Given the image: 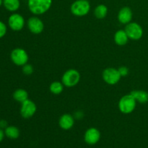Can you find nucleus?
I'll use <instances>...</instances> for the list:
<instances>
[{"label":"nucleus","instance_id":"obj_13","mask_svg":"<svg viewBox=\"0 0 148 148\" xmlns=\"http://www.w3.org/2000/svg\"><path fill=\"white\" fill-rule=\"evenodd\" d=\"M59 124L61 128L63 129V130H70L75 124V119L70 114H65L60 117Z\"/></svg>","mask_w":148,"mask_h":148},{"label":"nucleus","instance_id":"obj_7","mask_svg":"<svg viewBox=\"0 0 148 148\" xmlns=\"http://www.w3.org/2000/svg\"><path fill=\"white\" fill-rule=\"evenodd\" d=\"M121 77L119 70L115 68H107L103 72V79L108 85H115L120 80Z\"/></svg>","mask_w":148,"mask_h":148},{"label":"nucleus","instance_id":"obj_26","mask_svg":"<svg viewBox=\"0 0 148 148\" xmlns=\"http://www.w3.org/2000/svg\"><path fill=\"white\" fill-rule=\"evenodd\" d=\"M4 135H5V134H4V131H3V130H1V129H0V143L3 140V139H4Z\"/></svg>","mask_w":148,"mask_h":148},{"label":"nucleus","instance_id":"obj_16","mask_svg":"<svg viewBox=\"0 0 148 148\" xmlns=\"http://www.w3.org/2000/svg\"><path fill=\"white\" fill-rule=\"evenodd\" d=\"M3 5L10 12H15L20 8V0H3Z\"/></svg>","mask_w":148,"mask_h":148},{"label":"nucleus","instance_id":"obj_3","mask_svg":"<svg viewBox=\"0 0 148 148\" xmlns=\"http://www.w3.org/2000/svg\"><path fill=\"white\" fill-rule=\"evenodd\" d=\"M136 100L131 95H126L123 96L119 102V108L123 114H128L132 112L136 107Z\"/></svg>","mask_w":148,"mask_h":148},{"label":"nucleus","instance_id":"obj_25","mask_svg":"<svg viewBox=\"0 0 148 148\" xmlns=\"http://www.w3.org/2000/svg\"><path fill=\"white\" fill-rule=\"evenodd\" d=\"M83 115H84L83 113H82V111H77V112L75 113V118L78 119H82V116H83Z\"/></svg>","mask_w":148,"mask_h":148},{"label":"nucleus","instance_id":"obj_23","mask_svg":"<svg viewBox=\"0 0 148 148\" xmlns=\"http://www.w3.org/2000/svg\"><path fill=\"white\" fill-rule=\"evenodd\" d=\"M118 70L121 77H125L129 74V69L127 66H121L119 68Z\"/></svg>","mask_w":148,"mask_h":148},{"label":"nucleus","instance_id":"obj_27","mask_svg":"<svg viewBox=\"0 0 148 148\" xmlns=\"http://www.w3.org/2000/svg\"><path fill=\"white\" fill-rule=\"evenodd\" d=\"M3 4V0H0V7Z\"/></svg>","mask_w":148,"mask_h":148},{"label":"nucleus","instance_id":"obj_19","mask_svg":"<svg viewBox=\"0 0 148 148\" xmlns=\"http://www.w3.org/2000/svg\"><path fill=\"white\" fill-rule=\"evenodd\" d=\"M95 16L98 19H103L108 14V7L104 4H100L95 7L94 10Z\"/></svg>","mask_w":148,"mask_h":148},{"label":"nucleus","instance_id":"obj_9","mask_svg":"<svg viewBox=\"0 0 148 148\" xmlns=\"http://www.w3.org/2000/svg\"><path fill=\"white\" fill-rule=\"evenodd\" d=\"M8 25L12 30L14 31H19L24 27L25 20L21 14L18 13H14L9 17Z\"/></svg>","mask_w":148,"mask_h":148},{"label":"nucleus","instance_id":"obj_5","mask_svg":"<svg viewBox=\"0 0 148 148\" xmlns=\"http://www.w3.org/2000/svg\"><path fill=\"white\" fill-rule=\"evenodd\" d=\"M11 60L17 66H23L28 62V54L23 49L17 48L12 51L10 54Z\"/></svg>","mask_w":148,"mask_h":148},{"label":"nucleus","instance_id":"obj_4","mask_svg":"<svg viewBox=\"0 0 148 148\" xmlns=\"http://www.w3.org/2000/svg\"><path fill=\"white\" fill-rule=\"evenodd\" d=\"M80 79V75L76 69H70L64 72L62 76V83L68 88H72L77 85Z\"/></svg>","mask_w":148,"mask_h":148},{"label":"nucleus","instance_id":"obj_18","mask_svg":"<svg viewBox=\"0 0 148 148\" xmlns=\"http://www.w3.org/2000/svg\"><path fill=\"white\" fill-rule=\"evenodd\" d=\"M13 98L16 101L22 103L28 99V93L24 89H17L13 93Z\"/></svg>","mask_w":148,"mask_h":148},{"label":"nucleus","instance_id":"obj_6","mask_svg":"<svg viewBox=\"0 0 148 148\" xmlns=\"http://www.w3.org/2000/svg\"><path fill=\"white\" fill-rule=\"evenodd\" d=\"M129 38L137 40L141 38L143 36V27L137 23H130L127 25L124 30Z\"/></svg>","mask_w":148,"mask_h":148},{"label":"nucleus","instance_id":"obj_24","mask_svg":"<svg viewBox=\"0 0 148 148\" xmlns=\"http://www.w3.org/2000/svg\"><path fill=\"white\" fill-rule=\"evenodd\" d=\"M7 127H8V124H7V121L6 120H0V129H1V130L4 129L5 130Z\"/></svg>","mask_w":148,"mask_h":148},{"label":"nucleus","instance_id":"obj_21","mask_svg":"<svg viewBox=\"0 0 148 148\" xmlns=\"http://www.w3.org/2000/svg\"><path fill=\"white\" fill-rule=\"evenodd\" d=\"M33 67L32 65L29 64H26L23 65V72L25 75H30L33 74Z\"/></svg>","mask_w":148,"mask_h":148},{"label":"nucleus","instance_id":"obj_15","mask_svg":"<svg viewBox=\"0 0 148 148\" xmlns=\"http://www.w3.org/2000/svg\"><path fill=\"white\" fill-rule=\"evenodd\" d=\"M134 97L136 101H138L140 103H146L148 102V92L145 90H132L130 92Z\"/></svg>","mask_w":148,"mask_h":148},{"label":"nucleus","instance_id":"obj_8","mask_svg":"<svg viewBox=\"0 0 148 148\" xmlns=\"http://www.w3.org/2000/svg\"><path fill=\"white\" fill-rule=\"evenodd\" d=\"M36 105L33 101L27 99L22 103L20 114L25 119H29L33 116L36 111Z\"/></svg>","mask_w":148,"mask_h":148},{"label":"nucleus","instance_id":"obj_22","mask_svg":"<svg viewBox=\"0 0 148 148\" xmlns=\"http://www.w3.org/2000/svg\"><path fill=\"white\" fill-rule=\"evenodd\" d=\"M6 33H7V26L2 21L0 20V38L4 37Z\"/></svg>","mask_w":148,"mask_h":148},{"label":"nucleus","instance_id":"obj_17","mask_svg":"<svg viewBox=\"0 0 148 148\" xmlns=\"http://www.w3.org/2000/svg\"><path fill=\"white\" fill-rule=\"evenodd\" d=\"M4 134L8 138L15 140V139L18 138L20 136V130L14 126H8L4 130Z\"/></svg>","mask_w":148,"mask_h":148},{"label":"nucleus","instance_id":"obj_20","mask_svg":"<svg viewBox=\"0 0 148 148\" xmlns=\"http://www.w3.org/2000/svg\"><path fill=\"white\" fill-rule=\"evenodd\" d=\"M49 89H50L51 92L52 93L55 94V95L60 94L61 92L63 91L64 89L63 83H62V82H57V81L52 82L50 85Z\"/></svg>","mask_w":148,"mask_h":148},{"label":"nucleus","instance_id":"obj_10","mask_svg":"<svg viewBox=\"0 0 148 148\" xmlns=\"http://www.w3.org/2000/svg\"><path fill=\"white\" fill-rule=\"evenodd\" d=\"M27 27L31 33L40 34L44 28V25L42 20L37 17H32L27 21Z\"/></svg>","mask_w":148,"mask_h":148},{"label":"nucleus","instance_id":"obj_11","mask_svg":"<svg viewBox=\"0 0 148 148\" xmlns=\"http://www.w3.org/2000/svg\"><path fill=\"white\" fill-rule=\"evenodd\" d=\"M101 138V133L96 128L88 129L85 133L84 140L88 145H95L98 143Z\"/></svg>","mask_w":148,"mask_h":148},{"label":"nucleus","instance_id":"obj_12","mask_svg":"<svg viewBox=\"0 0 148 148\" xmlns=\"http://www.w3.org/2000/svg\"><path fill=\"white\" fill-rule=\"evenodd\" d=\"M132 19V11L128 7H124L119 10L118 14V20L122 24L127 25Z\"/></svg>","mask_w":148,"mask_h":148},{"label":"nucleus","instance_id":"obj_2","mask_svg":"<svg viewBox=\"0 0 148 148\" xmlns=\"http://www.w3.org/2000/svg\"><path fill=\"white\" fill-rule=\"evenodd\" d=\"M90 10V4L88 0H76L71 5V12L77 17H82L88 14Z\"/></svg>","mask_w":148,"mask_h":148},{"label":"nucleus","instance_id":"obj_14","mask_svg":"<svg viewBox=\"0 0 148 148\" xmlns=\"http://www.w3.org/2000/svg\"><path fill=\"white\" fill-rule=\"evenodd\" d=\"M114 40L119 46H124L127 44L129 40V37L125 30H118L114 36Z\"/></svg>","mask_w":148,"mask_h":148},{"label":"nucleus","instance_id":"obj_1","mask_svg":"<svg viewBox=\"0 0 148 148\" xmlns=\"http://www.w3.org/2000/svg\"><path fill=\"white\" fill-rule=\"evenodd\" d=\"M52 0H28L29 10L34 14H42L51 8Z\"/></svg>","mask_w":148,"mask_h":148}]
</instances>
